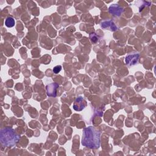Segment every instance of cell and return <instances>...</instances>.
Masks as SVG:
<instances>
[{
	"label": "cell",
	"instance_id": "6da1fadb",
	"mask_svg": "<svg viewBox=\"0 0 156 156\" xmlns=\"http://www.w3.org/2000/svg\"><path fill=\"white\" fill-rule=\"evenodd\" d=\"M101 132L93 126L85 128L82 133V144L90 149H97L100 146Z\"/></svg>",
	"mask_w": 156,
	"mask_h": 156
},
{
	"label": "cell",
	"instance_id": "7a4b0ae2",
	"mask_svg": "<svg viewBox=\"0 0 156 156\" xmlns=\"http://www.w3.org/2000/svg\"><path fill=\"white\" fill-rule=\"evenodd\" d=\"M20 138L15 130L10 127H5L1 130L0 141L5 146H13L15 145Z\"/></svg>",
	"mask_w": 156,
	"mask_h": 156
},
{
	"label": "cell",
	"instance_id": "3957f363",
	"mask_svg": "<svg viewBox=\"0 0 156 156\" xmlns=\"http://www.w3.org/2000/svg\"><path fill=\"white\" fill-rule=\"evenodd\" d=\"M87 105V103L83 98L81 96L78 97L74 101L73 104V108L76 111H81L82 110L85 106Z\"/></svg>",
	"mask_w": 156,
	"mask_h": 156
},
{
	"label": "cell",
	"instance_id": "277c9868",
	"mask_svg": "<svg viewBox=\"0 0 156 156\" xmlns=\"http://www.w3.org/2000/svg\"><path fill=\"white\" fill-rule=\"evenodd\" d=\"M58 85L57 83H51L46 86L47 95L49 97H55L57 96V89Z\"/></svg>",
	"mask_w": 156,
	"mask_h": 156
},
{
	"label": "cell",
	"instance_id": "5b68a950",
	"mask_svg": "<svg viewBox=\"0 0 156 156\" xmlns=\"http://www.w3.org/2000/svg\"><path fill=\"white\" fill-rule=\"evenodd\" d=\"M140 55L138 54H133L127 55L126 57V63L129 66H133L138 63Z\"/></svg>",
	"mask_w": 156,
	"mask_h": 156
},
{
	"label": "cell",
	"instance_id": "8992f818",
	"mask_svg": "<svg viewBox=\"0 0 156 156\" xmlns=\"http://www.w3.org/2000/svg\"><path fill=\"white\" fill-rule=\"evenodd\" d=\"M122 9L116 4H113L109 7L110 13L113 14L114 15L119 16L122 13Z\"/></svg>",
	"mask_w": 156,
	"mask_h": 156
},
{
	"label": "cell",
	"instance_id": "52a82bcc",
	"mask_svg": "<svg viewBox=\"0 0 156 156\" xmlns=\"http://www.w3.org/2000/svg\"><path fill=\"white\" fill-rule=\"evenodd\" d=\"M101 26L102 27H104V28H107V27L110 28L111 30H116L118 29L115 26V24L112 21L103 22L101 24Z\"/></svg>",
	"mask_w": 156,
	"mask_h": 156
},
{
	"label": "cell",
	"instance_id": "ba28073f",
	"mask_svg": "<svg viewBox=\"0 0 156 156\" xmlns=\"http://www.w3.org/2000/svg\"><path fill=\"white\" fill-rule=\"evenodd\" d=\"M15 21L13 18L12 17H8L6 18L5 21V24L7 27H12L15 26Z\"/></svg>",
	"mask_w": 156,
	"mask_h": 156
},
{
	"label": "cell",
	"instance_id": "9c48e42d",
	"mask_svg": "<svg viewBox=\"0 0 156 156\" xmlns=\"http://www.w3.org/2000/svg\"><path fill=\"white\" fill-rule=\"evenodd\" d=\"M62 69V66L60 65H57L55 67H54L52 71L55 73V74H57Z\"/></svg>",
	"mask_w": 156,
	"mask_h": 156
}]
</instances>
